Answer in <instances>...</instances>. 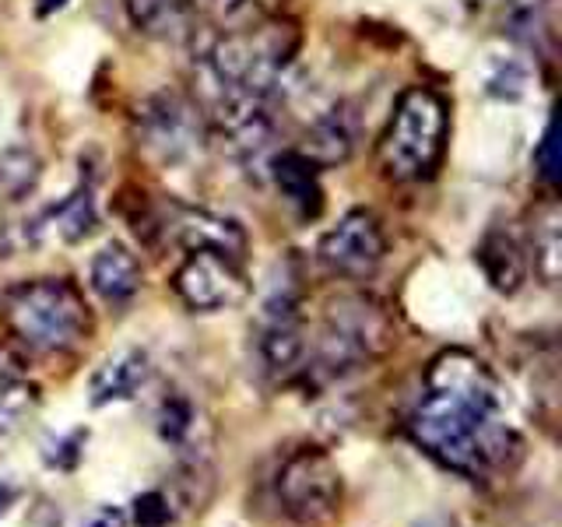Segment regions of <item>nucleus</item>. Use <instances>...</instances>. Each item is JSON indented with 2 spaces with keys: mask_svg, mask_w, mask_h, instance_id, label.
Wrapping results in <instances>:
<instances>
[{
  "mask_svg": "<svg viewBox=\"0 0 562 527\" xmlns=\"http://www.w3.org/2000/svg\"><path fill=\"white\" fill-rule=\"evenodd\" d=\"M408 436L436 464L474 482L509 471L524 453V439L503 408L499 380L464 348L439 351L429 362Z\"/></svg>",
  "mask_w": 562,
  "mask_h": 527,
  "instance_id": "nucleus-1",
  "label": "nucleus"
},
{
  "mask_svg": "<svg viewBox=\"0 0 562 527\" xmlns=\"http://www.w3.org/2000/svg\"><path fill=\"white\" fill-rule=\"evenodd\" d=\"M299 46H303V32L295 22L263 14L250 25L225 29L207 49V70L218 88L271 99Z\"/></svg>",
  "mask_w": 562,
  "mask_h": 527,
  "instance_id": "nucleus-2",
  "label": "nucleus"
},
{
  "mask_svg": "<svg viewBox=\"0 0 562 527\" xmlns=\"http://www.w3.org/2000/svg\"><path fill=\"white\" fill-rule=\"evenodd\" d=\"M4 316L14 338L29 351L60 356L92 334V313L81 289L67 278H32L4 299Z\"/></svg>",
  "mask_w": 562,
  "mask_h": 527,
  "instance_id": "nucleus-3",
  "label": "nucleus"
},
{
  "mask_svg": "<svg viewBox=\"0 0 562 527\" xmlns=\"http://www.w3.org/2000/svg\"><path fill=\"white\" fill-rule=\"evenodd\" d=\"M450 113L447 99L426 85L401 92L380 137V169L397 183L429 180L443 162Z\"/></svg>",
  "mask_w": 562,
  "mask_h": 527,
  "instance_id": "nucleus-4",
  "label": "nucleus"
},
{
  "mask_svg": "<svg viewBox=\"0 0 562 527\" xmlns=\"http://www.w3.org/2000/svg\"><path fill=\"white\" fill-rule=\"evenodd\" d=\"M386 345H391V321H386L383 306L369 295H341L330 303L321 341H316L313 351H306L299 377L313 373L324 383L338 380L380 356Z\"/></svg>",
  "mask_w": 562,
  "mask_h": 527,
  "instance_id": "nucleus-5",
  "label": "nucleus"
},
{
  "mask_svg": "<svg viewBox=\"0 0 562 527\" xmlns=\"http://www.w3.org/2000/svg\"><path fill=\"white\" fill-rule=\"evenodd\" d=\"M271 496L281 517L295 524H324L341 509V471L324 450H292L274 471Z\"/></svg>",
  "mask_w": 562,
  "mask_h": 527,
  "instance_id": "nucleus-6",
  "label": "nucleus"
},
{
  "mask_svg": "<svg viewBox=\"0 0 562 527\" xmlns=\"http://www.w3.org/2000/svg\"><path fill=\"white\" fill-rule=\"evenodd\" d=\"M137 148L151 162L166 169H180L204 148V116L198 102L180 92H155L137 110Z\"/></svg>",
  "mask_w": 562,
  "mask_h": 527,
  "instance_id": "nucleus-7",
  "label": "nucleus"
},
{
  "mask_svg": "<svg viewBox=\"0 0 562 527\" xmlns=\"http://www.w3.org/2000/svg\"><path fill=\"white\" fill-rule=\"evenodd\" d=\"M172 289L193 313H225L246 303L250 281L233 257L218 250H187L183 264L172 274Z\"/></svg>",
  "mask_w": 562,
  "mask_h": 527,
  "instance_id": "nucleus-8",
  "label": "nucleus"
},
{
  "mask_svg": "<svg viewBox=\"0 0 562 527\" xmlns=\"http://www.w3.org/2000/svg\"><path fill=\"white\" fill-rule=\"evenodd\" d=\"M316 257H321V264L330 274L348 281H366L386 257V236L380 218L369 208L345 211L338 225H330L321 236Z\"/></svg>",
  "mask_w": 562,
  "mask_h": 527,
  "instance_id": "nucleus-9",
  "label": "nucleus"
},
{
  "mask_svg": "<svg viewBox=\"0 0 562 527\" xmlns=\"http://www.w3.org/2000/svg\"><path fill=\"white\" fill-rule=\"evenodd\" d=\"M158 228L183 250H218L233 260H243L246 254V228L236 218L207 208L169 204V215L158 222Z\"/></svg>",
  "mask_w": 562,
  "mask_h": 527,
  "instance_id": "nucleus-10",
  "label": "nucleus"
},
{
  "mask_svg": "<svg viewBox=\"0 0 562 527\" xmlns=\"http://www.w3.org/2000/svg\"><path fill=\"white\" fill-rule=\"evenodd\" d=\"M268 172H271L274 190L281 193V201H285L299 218H303V222L321 218V211H324L321 169H316L303 152L289 148V152L271 155L268 158Z\"/></svg>",
  "mask_w": 562,
  "mask_h": 527,
  "instance_id": "nucleus-11",
  "label": "nucleus"
},
{
  "mask_svg": "<svg viewBox=\"0 0 562 527\" xmlns=\"http://www.w3.org/2000/svg\"><path fill=\"white\" fill-rule=\"evenodd\" d=\"M359 145V113L351 102L330 105L324 116H316L306 131V145L299 148L316 169H330L341 166L351 158Z\"/></svg>",
  "mask_w": 562,
  "mask_h": 527,
  "instance_id": "nucleus-12",
  "label": "nucleus"
},
{
  "mask_svg": "<svg viewBox=\"0 0 562 527\" xmlns=\"http://www.w3.org/2000/svg\"><path fill=\"white\" fill-rule=\"evenodd\" d=\"M151 380V359L140 348H120L110 359H102L95 366L92 380H88V401L95 408L116 401H134L140 394V386Z\"/></svg>",
  "mask_w": 562,
  "mask_h": 527,
  "instance_id": "nucleus-13",
  "label": "nucleus"
},
{
  "mask_svg": "<svg viewBox=\"0 0 562 527\" xmlns=\"http://www.w3.org/2000/svg\"><path fill=\"white\" fill-rule=\"evenodd\" d=\"M88 285L110 306H127L140 289V264L123 243H105L92 257Z\"/></svg>",
  "mask_w": 562,
  "mask_h": 527,
  "instance_id": "nucleus-14",
  "label": "nucleus"
},
{
  "mask_svg": "<svg viewBox=\"0 0 562 527\" xmlns=\"http://www.w3.org/2000/svg\"><path fill=\"white\" fill-rule=\"evenodd\" d=\"M474 260H479V268L485 271L488 285L496 292H506L514 295L520 289V281L527 274V260H524V246L520 239L509 233V228H488L482 236L479 250H474Z\"/></svg>",
  "mask_w": 562,
  "mask_h": 527,
  "instance_id": "nucleus-15",
  "label": "nucleus"
},
{
  "mask_svg": "<svg viewBox=\"0 0 562 527\" xmlns=\"http://www.w3.org/2000/svg\"><path fill=\"white\" fill-rule=\"evenodd\" d=\"M559 204L555 201H544L535 211V222H531V260H535V271L544 285H555L559 278V264H562V236H559Z\"/></svg>",
  "mask_w": 562,
  "mask_h": 527,
  "instance_id": "nucleus-16",
  "label": "nucleus"
},
{
  "mask_svg": "<svg viewBox=\"0 0 562 527\" xmlns=\"http://www.w3.org/2000/svg\"><path fill=\"white\" fill-rule=\"evenodd\" d=\"M46 222L64 243H85L99 228V211H95L92 187H78L75 193H67L57 208L46 211Z\"/></svg>",
  "mask_w": 562,
  "mask_h": 527,
  "instance_id": "nucleus-17",
  "label": "nucleus"
},
{
  "mask_svg": "<svg viewBox=\"0 0 562 527\" xmlns=\"http://www.w3.org/2000/svg\"><path fill=\"white\" fill-rule=\"evenodd\" d=\"M43 180L40 155L25 145H11L0 152V201H25Z\"/></svg>",
  "mask_w": 562,
  "mask_h": 527,
  "instance_id": "nucleus-18",
  "label": "nucleus"
},
{
  "mask_svg": "<svg viewBox=\"0 0 562 527\" xmlns=\"http://www.w3.org/2000/svg\"><path fill=\"white\" fill-rule=\"evenodd\" d=\"M187 8V0H123L131 25L145 35H169L172 29H180Z\"/></svg>",
  "mask_w": 562,
  "mask_h": 527,
  "instance_id": "nucleus-19",
  "label": "nucleus"
},
{
  "mask_svg": "<svg viewBox=\"0 0 562 527\" xmlns=\"http://www.w3.org/2000/svg\"><path fill=\"white\" fill-rule=\"evenodd\" d=\"M40 404V386L18 377H0V439L11 436Z\"/></svg>",
  "mask_w": 562,
  "mask_h": 527,
  "instance_id": "nucleus-20",
  "label": "nucleus"
},
{
  "mask_svg": "<svg viewBox=\"0 0 562 527\" xmlns=\"http://www.w3.org/2000/svg\"><path fill=\"white\" fill-rule=\"evenodd\" d=\"M155 422H158V436H162L169 447H187L193 429H198V408H193L190 397L172 394L158 404Z\"/></svg>",
  "mask_w": 562,
  "mask_h": 527,
  "instance_id": "nucleus-21",
  "label": "nucleus"
},
{
  "mask_svg": "<svg viewBox=\"0 0 562 527\" xmlns=\"http://www.w3.org/2000/svg\"><path fill=\"white\" fill-rule=\"evenodd\" d=\"M193 11H201L204 18H211L215 25L225 29H239V25H250L257 18H263L257 11V0H187Z\"/></svg>",
  "mask_w": 562,
  "mask_h": 527,
  "instance_id": "nucleus-22",
  "label": "nucleus"
},
{
  "mask_svg": "<svg viewBox=\"0 0 562 527\" xmlns=\"http://www.w3.org/2000/svg\"><path fill=\"white\" fill-rule=\"evenodd\" d=\"M134 524L137 527H169L172 520V503L162 489H148L134 500Z\"/></svg>",
  "mask_w": 562,
  "mask_h": 527,
  "instance_id": "nucleus-23",
  "label": "nucleus"
},
{
  "mask_svg": "<svg viewBox=\"0 0 562 527\" xmlns=\"http://www.w3.org/2000/svg\"><path fill=\"white\" fill-rule=\"evenodd\" d=\"M535 166H538V176L549 187H555L559 180V155H555V123L549 120L541 131V141H538V152H535Z\"/></svg>",
  "mask_w": 562,
  "mask_h": 527,
  "instance_id": "nucleus-24",
  "label": "nucleus"
},
{
  "mask_svg": "<svg viewBox=\"0 0 562 527\" xmlns=\"http://www.w3.org/2000/svg\"><path fill=\"white\" fill-rule=\"evenodd\" d=\"M85 439H88V433H70L67 439H60V453L57 457H46V461L53 464V468H75L78 464V457H81V447H85Z\"/></svg>",
  "mask_w": 562,
  "mask_h": 527,
  "instance_id": "nucleus-25",
  "label": "nucleus"
},
{
  "mask_svg": "<svg viewBox=\"0 0 562 527\" xmlns=\"http://www.w3.org/2000/svg\"><path fill=\"white\" fill-rule=\"evenodd\" d=\"M85 527H127V514L120 506H99L92 517L85 520Z\"/></svg>",
  "mask_w": 562,
  "mask_h": 527,
  "instance_id": "nucleus-26",
  "label": "nucleus"
},
{
  "mask_svg": "<svg viewBox=\"0 0 562 527\" xmlns=\"http://www.w3.org/2000/svg\"><path fill=\"white\" fill-rule=\"evenodd\" d=\"M70 4V0H35V14H40V18H53V14H57V11H64Z\"/></svg>",
  "mask_w": 562,
  "mask_h": 527,
  "instance_id": "nucleus-27",
  "label": "nucleus"
}]
</instances>
